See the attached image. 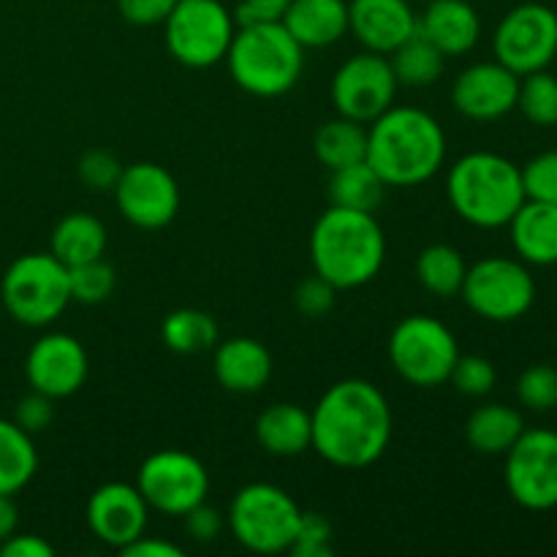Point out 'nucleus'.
<instances>
[{"label": "nucleus", "instance_id": "4c0bfd02", "mask_svg": "<svg viewBox=\"0 0 557 557\" xmlns=\"http://www.w3.org/2000/svg\"><path fill=\"white\" fill-rule=\"evenodd\" d=\"M520 174L528 201L557 205V150L539 152L525 166H520Z\"/></svg>", "mask_w": 557, "mask_h": 557}, {"label": "nucleus", "instance_id": "a211bd4d", "mask_svg": "<svg viewBox=\"0 0 557 557\" xmlns=\"http://www.w3.org/2000/svg\"><path fill=\"white\" fill-rule=\"evenodd\" d=\"M147 520H150V506L141 498L136 484H101L87 500V528L98 542L117 553L147 533Z\"/></svg>", "mask_w": 557, "mask_h": 557}, {"label": "nucleus", "instance_id": "49530a36", "mask_svg": "<svg viewBox=\"0 0 557 557\" xmlns=\"http://www.w3.org/2000/svg\"><path fill=\"white\" fill-rule=\"evenodd\" d=\"M123 557H183L185 553L177 547V544L166 542V539H158V536H147L141 533L136 542H131L128 547L120 549Z\"/></svg>", "mask_w": 557, "mask_h": 557}, {"label": "nucleus", "instance_id": "aec40b11", "mask_svg": "<svg viewBox=\"0 0 557 557\" xmlns=\"http://www.w3.org/2000/svg\"><path fill=\"white\" fill-rule=\"evenodd\" d=\"M417 33L446 58H460L482 38V20L468 0H428V9L417 14Z\"/></svg>", "mask_w": 557, "mask_h": 557}, {"label": "nucleus", "instance_id": "20e7f679", "mask_svg": "<svg viewBox=\"0 0 557 557\" xmlns=\"http://www.w3.org/2000/svg\"><path fill=\"white\" fill-rule=\"evenodd\" d=\"M446 196L457 215L476 228H504L525 201L522 174L498 152L476 150L457 158L446 177Z\"/></svg>", "mask_w": 557, "mask_h": 557}, {"label": "nucleus", "instance_id": "58836bf2", "mask_svg": "<svg viewBox=\"0 0 557 557\" xmlns=\"http://www.w3.org/2000/svg\"><path fill=\"white\" fill-rule=\"evenodd\" d=\"M297 557H332V525L321 515L305 511L297 542L288 549Z\"/></svg>", "mask_w": 557, "mask_h": 557}, {"label": "nucleus", "instance_id": "393cba45", "mask_svg": "<svg viewBox=\"0 0 557 557\" xmlns=\"http://www.w3.org/2000/svg\"><path fill=\"white\" fill-rule=\"evenodd\" d=\"M525 433V419L517 408L504 403H487L479 406L466 422V441L473 451L487 457H500L517 444Z\"/></svg>", "mask_w": 557, "mask_h": 557}, {"label": "nucleus", "instance_id": "473e14b6", "mask_svg": "<svg viewBox=\"0 0 557 557\" xmlns=\"http://www.w3.org/2000/svg\"><path fill=\"white\" fill-rule=\"evenodd\" d=\"M517 109L522 117L536 128H555L557 125V76L547 69L520 76L517 90Z\"/></svg>", "mask_w": 557, "mask_h": 557}, {"label": "nucleus", "instance_id": "bb28decb", "mask_svg": "<svg viewBox=\"0 0 557 557\" xmlns=\"http://www.w3.org/2000/svg\"><path fill=\"white\" fill-rule=\"evenodd\" d=\"M38 471V451L33 435L14 419H0V495H16L33 482Z\"/></svg>", "mask_w": 557, "mask_h": 557}, {"label": "nucleus", "instance_id": "37998d69", "mask_svg": "<svg viewBox=\"0 0 557 557\" xmlns=\"http://www.w3.org/2000/svg\"><path fill=\"white\" fill-rule=\"evenodd\" d=\"M183 520H185V531H188V536L199 544L215 542V539L223 533V525H226L221 511L207 506V500L205 504L194 506L188 515H183Z\"/></svg>", "mask_w": 557, "mask_h": 557}, {"label": "nucleus", "instance_id": "1a4fd4ad", "mask_svg": "<svg viewBox=\"0 0 557 557\" xmlns=\"http://www.w3.org/2000/svg\"><path fill=\"white\" fill-rule=\"evenodd\" d=\"M460 297L479 319L511 324L531 313L536 302V281L525 261L490 256L468 267Z\"/></svg>", "mask_w": 557, "mask_h": 557}, {"label": "nucleus", "instance_id": "cd10ccee", "mask_svg": "<svg viewBox=\"0 0 557 557\" xmlns=\"http://www.w3.org/2000/svg\"><path fill=\"white\" fill-rule=\"evenodd\" d=\"M313 152L321 166H326L330 172L364 161V156H368V128L357 120L337 114L335 120H326L315 131Z\"/></svg>", "mask_w": 557, "mask_h": 557}, {"label": "nucleus", "instance_id": "9d476101", "mask_svg": "<svg viewBox=\"0 0 557 557\" xmlns=\"http://www.w3.org/2000/svg\"><path fill=\"white\" fill-rule=\"evenodd\" d=\"M163 27L169 54L196 71L226 60L234 38V16L221 0H177Z\"/></svg>", "mask_w": 557, "mask_h": 557}, {"label": "nucleus", "instance_id": "e433bc0d", "mask_svg": "<svg viewBox=\"0 0 557 557\" xmlns=\"http://www.w3.org/2000/svg\"><path fill=\"white\" fill-rule=\"evenodd\" d=\"M123 169L125 166L114 152L103 150V147H92V150L82 152V158L76 161V177L92 194H103V190H114Z\"/></svg>", "mask_w": 557, "mask_h": 557}, {"label": "nucleus", "instance_id": "c9c22d12", "mask_svg": "<svg viewBox=\"0 0 557 557\" xmlns=\"http://www.w3.org/2000/svg\"><path fill=\"white\" fill-rule=\"evenodd\" d=\"M449 381L466 397H487L498 384V370L487 357L479 354H460Z\"/></svg>", "mask_w": 557, "mask_h": 557}, {"label": "nucleus", "instance_id": "a878e982", "mask_svg": "<svg viewBox=\"0 0 557 557\" xmlns=\"http://www.w3.org/2000/svg\"><path fill=\"white\" fill-rule=\"evenodd\" d=\"M103 250H107V228L90 212H71V215L60 218L49 237V253L63 261L65 267L101 259Z\"/></svg>", "mask_w": 557, "mask_h": 557}, {"label": "nucleus", "instance_id": "f8f14e48", "mask_svg": "<svg viewBox=\"0 0 557 557\" xmlns=\"http://www.w3.org/2000/svg\"><path fill=\"white\" fill-rule=\"evenodd\" d=\"M498 63L517 76L553 65L557 58V14L544 3H520L506 11L493 36Z\"/></svg>", "mask_w": 557, "mask_h": 557}, {"label": "nucleus", "instance_id": "39448f33", "mask_svg": "<svg viewBox=\"0 0 557 557\" xmlns=\"http://www.w3.org/2000/svg\"><path fill=\"white\" fill-rule=\"evenodd\" d=\"M228 74L245 92L277 98L294 90L305 71V49L283 22H259L234 30L226 52Z\"/></svg>", "mask_w": 557, "mask_h": 557}, {"label": "nucleus", "instance_id": "4468645a", "mask_svg": "<svg viewBox=\"0 0 557 557\" xmlns=\"http://www.w3.org/2000/svg\"><path fill=\"white\" fill-rule=\"evenodd\" d=\"M397 87L400 85L386 54L359 52L335 71L330 98L341 117L370 125L386 109L395 107Z\"/></svg>", "mask_w": 557, "mask_h": 557}, {"label": "nucleus", "instance_id": "f257e3e1", "mask_svg": "<svg viewBox=\"0 0 557 557\" xmlns=\"http://www.w3.org/2000/svg\"><path fill=\"white\" fill-rule=\"evenodd\" d=\"M313 449L343 471H359L386 455L392 441V408L384 392L364 379H343L321 395L310 411Z\"/></svg>", "mask_w": 557, "mask_h": 557}, {"label": "nucleus", "instance_id": "ddd939ff", "mask_svg": "<svg viewBox=\"0 0 557 557\" xmlns=\"http://www.w3.org/2000/svg\"><path fill=\"white\" fill-rule=\"evenodd\" d=\"M504 482L511 500L528 511L557 509V433L533 428L506 451Z\"/></svg>", "mask_w": 557, "mask_h": 557}, {"label": "nucleus", "instance_id": "7c9ffc66", "mask_svg": "<svg viewBox=\"0 0 557 557\" xmlns=\"http://www.w3.org/2000/svg\"><path fill=\"white\" fill-rule=\"evenodd\" d=\"M161 341L174 354H201L218 346L221 330H218V321L205 310L180 308L163 319Z\"/></svg>", "mask_w": 557, "mask_h": 557}, {"label": "nucleus", "instance_id": "72a5a7b5", "mask_svg": "<svg viewBox=\"0 0 557 557\" xmlns=\"http://www.w3.org/2000/svg\"><path fill=\"white\" fill-rule=\"evenodd\" d=\"M69 283H71V302L101 305L114 294V286H117V272H114V267L101 256V259L69 267Z\"/></svg>", "mask_w": 557, "mask_h": 557}, {"label": "nucleus", "instance_id": "f03ea898", "mask_svg": "<svg viewBox=\"0 0 557 557\" xmlns=\"http://www.w3.org/2000/svg\"><path fill=\"white\" fill-rule=\"evenodd\" d=\"M364 161L389 188H413L441 172L446 161V134L424 109L389 107L370 123Z\"/></svg>", "mask_w": 557, "mask_h": 557}, {"label": "nucleus", "instance_id": "dca6fc26", "mask_svg": "<svg viewBox=\"0 0 557 557\" xmlns=\"http://www.w3.org/2000/svg\"><path fill=\"white\" fill-rule=\"evenodd\" d=\"M90 359L85 346L69 332H49L38 337L25 359V379L33 392L65 400L85 386Z\"/></svg>", "mask_w": 557, "mask_h": 557}, {"label": "nucleus", "instance_id": "b1692460", "mask_svg": "<svg viewBox=\"0 0 557 557\" xmlns=\"http://www.w3.org/2000/svg\"><path fill=\"white\" fill-rule=\"evenodd\" d=\"M256 441L272 457H297L313 449V422L310 411L294 403H277L264 408L256 419Z\"/></svg>", "mask_w": 557, "mask_h": 557}, {"label": "nucleus", "instance_id": "79ce46f5", "mask_svg": "<svg viewBox=\"0 0 557 557\" xmlns=\"http://www.w3.org/2000/svg\"><path fill=\"white\" fill-rule=\"evenodd\" d=\"M177 0H117V11L128 25L152 27L163 25Z\"/></svg>", "mask_w": 557, "mask_h": 557}, {"label": "nucleus", "instance_id": "6ab92c4d", "mask_svg": "<svg viewBox=\"0 0 557 557\" xmlns=\"http://www.w3.org/2000/svg\"><path fill=\"white\" fill-rule=\"evenodd\" d=\"M348 33L364 52L389 58L417 33V11L411 0H348Z\"/></svg>", "mask_w": 557, "mask_h": 557}, {"label": "nucleus", "instance_id": "7ed1b4c3", "mask_svg": "<svg viewBox=\"0 0 557 557\" xmlns=\"http://www.w3.org/2000/svg\"><path fill=\"white\" fill-rule=\"evenodd\" d=\"M313 272L330 281L337 292L368 286L386 261V237L375 212L324 210L310 232Z\"/></svg>", "mask_w": 557, "mask_h": 557}, {"label": "nucleus", "instance_id": "de8ad7c7", "mask_svg": "<svg viewBox=\"0 0 557 557\" xmlns=\"http://www.w3.org/2000/svg\"><path fill=\"white\" fill-rule=\"evenodd\" d=\"M20 525V509L14 504V495H0V544L14 536Z\"/></svg>", "mask_w": 557, "mask_h": 557}, {"label": "nucleus", "instance_id": "6e6552de", "mask_svg": "<svg viewBox=\"0 0 557 557\" xmlns=\"http://www.w3.org/2000/svg\"><path fill=\"white\" fill-rule=\"evenodd\" d=\"M386 351L395 373L417 389H438L449 384L451 370L460 359L455 332L444 321L424 313L403 319L392 330Z\"/></svg>", "mask_w": 557, "mask_h": 557}, {"label": "nucleus", "instance_id": "f3484780", "mask_svg": "<svg viewBox=\"0 0 557 557\" xmlns=\"http://www.w3.org/2000/svg\"><path fill=\"white\" fill-rule=\"evenodd\" d=\"M520 76L498 60L468 65L451 85V103L473 123H495L517 109Z\"/></svg>", "mask_w": 557, "mask_h": 557}, {"label": "nucleus", "instance_id": "09e8293b", "mask_svg": "<svg viewBox=\"0 0 557 557\" xmlns=\"http://www.w3.org/2000/svg\"><path fill=\"white\" fill-rule=\"evenodd\" d=\"M411 3H413V0H411ZM419 3H428V0H419Z\"/></svg>", "mask_w": 557, "mask_h": 557}, {"label": "nucleus", "instance_id": "412c9836", "mask_svg": "<svg viewBox=\"0 0 557 557\" xmlns=\"http://www.w3.org/2000/svg\"><path fill=\"white\" fill-rule=\"evenodd\" d=\"M212 373L232 395H256L272 379V354L253 337H228L215 346Z\"/></svg>", "mask_w": 557, "mask_h": 557}, {"label": "nucleus", "instance_id": "2f4dec72", "mask_svg": "<svg viewBox=\"0 0 557 557\" xmlns=\"http://www.w3.org/2000/svg\"><path fill=\"white\" fill-rule=\"evenodd\" d=\"M392 71L397 76V85L403 87H430L444 76L446 54H441L424 36L413 33L403 47L389 54Z\"/></svg>", "mask_w": 557, "mask_h": 557}, {"label": "nucleus", "instance_id": "ea45409f", "mask_svg": "<svg viewBox=\"0 0 557 557\" xmlns=\"http://www.w3.org/2000/svg\"><path fill=\"white\" fill-rule=\"evenodd\" d=\"M335 294L337 288L313 272V275L305 277L297 286V292H294V308L302 315H308V319H324V315L335 308Z\"/></svg>", "mask_w": 557, "mask_h": 557}, {"label": "nucleus", "instance_id": "c03bdc74", "mask_svg": "<svg viewBox=\"0 0 557 557\" xmlns=\"http://www.w3.org/2000/svg\"><path fill=\"white\" fill-rule=\"evenodd\" d=\"M292 0H239L234 11V22L243 25H259V22H281Z\"/></svg>", "mask_w": 557, "mask_h": 557}, {"label": "nucleus", "instance_id": "a18cd8bd", "mask_svg": "<svg viewBox=\"0 0 557 557\" xmlns=\"http://www.w3.org/2000/svg\"><path fill=\"white\" fill-rule=\"evenodd\" d=\"M0 555L3 557H52L54 547L41 536L33 533H14L0 544Z\"/></svg>", "mask_w": 557, "mask_h": 557}, {"label": "nucleus", "instance_id": "2eb2a0df", "mask_svg": "<svg viewBox=\"0 0 557 557\" xmlns=\"http://www.w3.org/2000/svg\"><path fill=\"white\" fill-rule=\"evenodd\" d=\"M112 194L120 215L141 232L169 226L180 212V185L161 163L139 161L125 166Z\"/></svg>", "mask_w": 557, "mask_h": 557}, {"label": "nucleus", "instance_id": "9b49d317", "mask_svg": "<svg viewBox=\"0 0 557 557\" xmlns=\"http://www.w3.org/2000/svg\"><path fill=\"white\" fill-rule=\"evenodd\" d=\"M136 490L147 500L150 511L166 517L188 515L194 506L205 504L210 493V473L205 462L183 449L152 451L136 473Z\"/></svg>", "mask_w": 557, "mask_h": 557}, {"label": "nucleus", "instance_id": "5701e85b", "mask_svg": "<svg viewBox=\"0 0 557 557\" xmlns=\"http://www.w3.org/2000/svg\"><path fill=\"white\" fill-rule=\"evenodd\" d=\"M511 248L531 267L557 264V205L522 201L509 221Z\"/></svg>", "mask_w": 557, "mask_h": 557}, {"label": "nucleus", "instance_id": "a19ab883", "mask_svg": "<svg viewBox=\"0 0 557 557\" xmlns=\"http://www.w3.org/2000/svg\"><path fill=\"white\" fill-rule=\"evenodd\" d=\"M14 422L30 435L44 433V430L54 422V400L52 397L41 395V392L30 389V395H25L16 403Z\"/></svg>", "mask_w": 557, "mask_h": 557}, {"label": "nucleus", "instance_id": "f704fd0d", "mask_svg": "<svg viewBox=\"0 0 557 557\" xmlns=\"http://www.w3.org/2000/svg\"><path fill=\"white\" fill-rule=\"evenodd\" d=\"M517 400L528 411L547 413L557 408V368L553 364H531L517 379Z\"/></svg>", "mask_w": 557, "mask_h": 557}, {"label": "nucleus", "instance_id": "423d86ee", "mask_svg": "<svg viewBox=\"0 0 557 557\" xmlns=\"http://www.w3.org/2000/svg\"><path fill=\"white\" fill-rule=\"evenodd\" d=\"M302 515L297 500L283 487L270 482H253L237 490L228 504V528L248 553H288L297 542Z\"/></svg>", "mask_w": 557, "mask_h": 557}, {"label": "nucleus", "instance_id": "4be33fe9", "mask_svg": "<svg viewBox=\"0 0 557 557\" xmlns=\"http://www.w3.org/2000/svg\"><path fill=\"white\" fill-rule=\"evenodd\" d=\"M281 22L302 49H326L348 33V0H292Z\"/></svg>", "mask_w": 557, "mask_h": 557}, {"label": "nucleus", "instance_id": "0eeeda50", "mask_svg": "<svg viewBox=\"0 0 557 557\" xmlns=\"http://www.w3.org/2000/svg\"><path fill=\"white\" fill-rule=\"evenodd\" d=\"M0 299L16 324L49 326L71 305L69 267L52 253L20 256L3 272Z\"/></svg>", "mask_w": 557, "mask_h": 557}, {"label": "nucleus", "instance_id": "c85d7f7f", "mask_svg": "<svg viewBox=\"0 0 557 557\" xmlns=\"http://www.w3.org/2000/svg\"><path fill=\"white\" fill-rule=\"evenodd\" d=\"M386 188L389 185L381 180V174L368 161H359L332 172L330 201L335 207H346V210L375 212L384 205Z\"/></svg>", "mask_w": 557, "mask_h": 557}, {"label": "nucleus", "instance_id": "c756f323", "mask_svg": "<svg viewBox=\"0 0 557 557\" xmlns=\"http://www.w3.org/2000/svg\"><path fill=\"white\" fill-rule=\"evenodd\" d=\"M468 264L455 245L435 243L422 248L417 256V277L424 292L438 299H451L460 294L462 281H466Z\"/></svg>", "mask_w": 557, "mask_h": 557}]
</instances>
